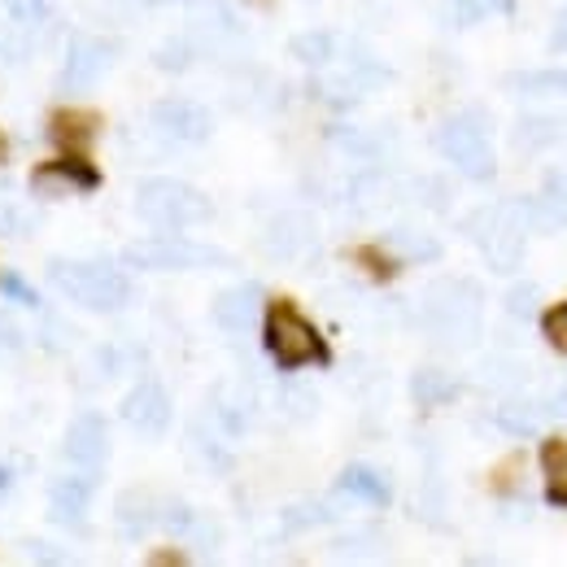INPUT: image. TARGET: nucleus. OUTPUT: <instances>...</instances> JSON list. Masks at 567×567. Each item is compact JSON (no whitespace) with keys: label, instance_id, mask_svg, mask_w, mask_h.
Segmentation results:
<instances>
[{"label":"nucleus","instance_id":"nucleus-17","mask_svg":"<svg viewBox=\"0 0 567 567\" xmlns=\"http://www.w3.org/2000/svg\"><path fill=\"white\" fill-rule=\"evenodd\" d=\"M337 489L358 497V502H371V506H384V502L393 497L389 481H384L380 472H371V467H346L341 481H337Z\"/></svg>","mask_w":567,"mask_h":567},{"label":"nucleus","instance_id":"nucleus-16","mask_svg":"<svg viewBox=\"0 0 567 567\" xmlns=\"http://www.w3.org/2000/svg\"><path fill=\"white\" fill-rule=\"evenodd\" d=\"M157 524L171 537H179V542H202V546L218 542V528H214L197 506H184V502H157Z\"/></svg>","mask_w":567,"mask_h":567},{"label":"nucleus","instance_id":"nucleus-32","mask_svg":"<svg viewBox=\"0 0 567 567\" xmlns=\"http://www.w3.org/2000/svg\"><path fill=\"white\" fill-rule=\"evenodd\" d=\"M546 420H567V389H559V393L550 398V406H546Z\"/></svg>","mask_w":567,"mask_h":567},{"label":"nucleus","instance_id":"nucleus-3","mask_svg":"<svg viewBox=\"0 0 567 567\" xmlns=\"http://www.w3.org/2000/svg\"><path fill=\"white\" fill-rule=\"evenodd\" d=\"M528 206H489L467 218V236L481 245V254L489 258L494 271H515L524 258V240H528Z\"/></svg>","mask_w":567,"mask_h":567},{"label":"nucleus","instance_id":"nucleus-31","mask_svg":"<svg viewBox=\"0 0 567 567\" xmlns=\"http://www.w3.org/2000/svg\"><path fill=\"white\" fill-rule=\"evenodd\" d=\"M4 292L13 297V301H22V306H40V297H35V288L27 280H18V276H4Z\"/></svg>","mask_w":567,"mask_h":567},{"label":"nucleus","instance_id":"nucleus-2","mask_svg":"<svg viewBox=\"0 0 567 567\" xmlns=\"http://www.w3.org/2000/svg\"><path fill=\"white\" fill-rule=\"evenodd\" d=\"M267 354L276 358V367H284V371H297V367H310V362L315 367L332 362V350L319 337V328L306 315H297L288 301H276L267 310Z\"/></svg>","mask_w":567,"mask_h":567},{"label":"nucleus","instance_id":"nucleus-9","mask_svg":"<svg viewBox=\"0 0 567 567\" xmlns=\"http://www.w3.org/2000/svg\"><path fill=\"white\" fill-rule=\"evenodd\" d=\"M118 62V44L101 40V35H74L66 49V66H62V83L66 87H92Z\"/></svg>","mask_w":567,"mask_h":567},{"label":"nucleus","instance_id":"nucleus-10","mask_svg":"<svg viewBox=\"0 0 567 567\" xmlns=\"http://www.w3.org/2000/svg\"><path fill=\"white\" fill-rule=\"evenodd\" d=\"M123 424L136 427L141 436H162L171 427V398L157 380H141L127 398H123Z\"/></svg>","mask_w":567,"mask_h":567},{"label":"nucleus","instance_id":"nucleus-18","mask_svg":"<svg viewBox=\"0 0 567 567\" xmlns=\"http://www.w3.org/2000/svg\"><path fill=\"white\" fill-rule=\"evenodd\" d=\"M542 424H546V406H533V402H502L497 406V427L511 436H537Z\"/></svg>","mask_w":567,"mask_h":567},{"label":"nucleus","instance_id":"nucleus-34","mask_svg":"<svg viewBox=\"0 0 567 567\" xmlns=\"http://www.w3.org/2000/svg\"><path fill=\"white\" fill-rule=\"evenodd\" d=\"M9 485H13V476H9V467H0V494H4Z\"/></svg>","mask_w":567,"mask_h":567},{"label":"nucleus","instance_id":"nucleus-19","mask_svg":"<svg viewBox=\"0 0 567 567\" xmlns=\"http://www.w3.org/2000/svg\"><path fill=\"white\" fill-rule=\"evenodd\" d=\"M49 132H53V141L66 144V148L87 144L96 136V114H87V110H58L53 123H49Z\"/></svg>","mask_w":567,"mask_h":567},{"label":"nucleus","instance_id":"nucleus-5","mask_svg":"<svg viewBox=\"0 0 567 567\" xmlns=\"http://www.w3.org/2000/svg\"><path fill=\"white\" fill-rule=\"evenodd\" d=\"M436 148H441V157H445L458 175H467V179H476V184H485V179L497 175L494 144H489V132H485V123H481L476 114H454V118H445V123L436 127Z\"/></svg>","mask_w":567,"mask_h":567},{"label":"nucleus","instance_id":"nucleus-13","mask_svg":"<svg viewBox=\"0 0 567 567\" xmlns=\"http://www.w3.org/2000/svg\"><path fill=\"white\" fill-rule=\"evenodd\" d=\"M315 223L306 214H280L271 227H267V254H276L284 262H297V258H310L315 254Z\"/></svg>","mask_w":567,"mask_h":567},{"label":"nucleus","instance_id":"nucleus-29","mask_svg":"<svg viewBox=\"0 0 567 567\" xmlns=\"http://www.w3.org/2000/svg\"><path fill=\"white\" fill-rule=\"evenodd\" d=\"M542 332H546V341H550L555 350H564V354H567V301H559L555 310H546Z\"/></svg>","mask_w":567,"mask_h":567},{"label":"nucleus","instance_id":"nucleus-15","mask_svg":"<svg viewBox=\"0 0 567 567\" xmlns=\"http://www.w3.org/2000/svg\"><path fill=\"white\" fill-rule=\"evenodd\" d=\"M101 184V175L87 166V162H79V157H62V162H49L44 171H35V179H31V188L40 193V197H58V193H87V188H96Z\"/></svg>","mask_w":567,"mask_h":567},{"label":"nucleus","instance_id":"nucleus-1","mask_svg":"<svg viewBox=\"0 0 567 567\" xmlns=\"http://www.w3.org/2000/svg\"><path fill=\"white\" fill-rule=\"evenodd\" d=\"M49 280L62 297H71L74 306L96 310V315H114L127 306L132 284L118 267L110 262H74V258H53L49 262Z\"/></svg>","mask_w":567,"mask_h":567},{"label":"nucleus","instance_id":"nucleus-27","mask_svg":"<svg viewBox=\"0 0 567 567\" xmlns=\"http://www.w3.org/2000/svg\"><path fill=\"white\" fill-rule=\"evenodd\" d=\"M389 245H393L402 258H436V240H424L420 231H393Z\"/></svg>","mask_w":567,"mask_h":567},{"label":"nucleus","instance_id":"nucleus-8","mask_svg":"<svg viewBox=\"0 0 567 567\" xmlns=\"http://www.w3.org/2000/svg\"><path fill=\"white\" fill-rule=\"evenodd\" d=\"M148 118H153V132H157V136L179 141V144H202V141H210V132H214L206 105H197V101H188V96H166V101H157V105L148 110Z\"/></svg>","mask_w":567,"mask_h":567},{"label":"nucleus","instance_id":"nucleus-28","mask_svg":"<svg viewBox=\"0 0 567 567\" xmlns=\"http://www.w3.org/2000/svg\"><path fill=\"white\" fill-rule=\"evenodd\" d=\"M506 9H511V0H454V13L463 22H485L494 13H506Z\"/></svg>","mask_w":567,"mask_h":567},{"label":"nucleus","instance_id":"nucleus-7","mask_svg":"<svg viewBox=\"0 0 567 567\" xmlns=\"http://www.w3.org/2000/svg\"><path fill=\"white\" fill-rule=\"evenodd\" d=\"M136 214L148 227H193L210 218V202L184 179H144L136 188Z\"/></svg>","mask_w":567,"mask_h":567},{"label":"nucleus","instance_id":"nucleus-26","mask_svg":"<svg viewBox=\"0 0 567 567\" xmlns=\"http://www.w3.org/2000/svg\"><path fill=\"white\" fill-rule=\"evenodd\" d=\"M4 18L35 31L40 22H49V0H4Z\"/></svg>","mask_w":567,"mask_h":567},{"label":"nucleus","instance_id":"nucleus-21","mask_svg":"<svg viewBox=\"0 0 567 567\" xmlns=\"http://www.w3.org/2000/svg\"><path fill=\"white\" fill-rule=\"evenodd\" d=\"M157 524V502L148 494H127L123 502H118V528L127 533V537H141L144 528H153Z\"/></svg>","mask_w":567,"mask_h":567},{"label":"nucleus","instance_id":"nucleus-35","mask_svg":"<svg viewBox=\"0 0 567 567\" xmlns=\"http://www.w3.org/2000/svg\"><path fill=\"white\" fill-rule=\"evenodd\" d=\"M132 4H175V0H132Z\"/></svg>","mask_w":567,"mask_h":567},{"label":"nucleus","instance_id":"nucleus-6","mask_svg":"<svg viewBox=\"0 0 567 567\" xmlns=\"http://www.w3.org/2000/svg\"><path fill=\"white\" fill-rule=\"evenodd\" d=\"M424 319L441 341L463 346L481 323V292L467 280H441L424 292Z\"/></svg>","mask_w":567,"mask_h":567},{"label":"nucleus","instance_id":"nucleus-12","mask_svg":"<svg viewBox=\"0 0 567 567\" xmlns=\"http://www.w3.org/2000/svg\"><path fill=\"white\" fill-rule=\"evenodd\" d=\"M262 315V288L258 284H236L214 297V323L223 332H249Z\"/></svg>","mask_w":567,"mask_h":567},{"label":"nucleus","instance_id":"nucleus-11","mask_svg":"<svg viewBox=\"0 0 567 567\" xmlns=\"http://www.w3.org/2000/svg\"><path fill=\"white\" fill-rule=\"evenodd\" d=\"M66 458H71L74 467H101L105 458H110V424L96 415V411H83V415H74V424L66 427Z\"/></svg>","mask_w":567,"mask_h":567},{"label":"nucleus","instance_id":"nucleus-36","mask_svg":"<svg viewBox=\"0 0 567 567\" xmlns=\"http://www.w3.org/2000/svg\"><path fill=\"white\" fill-rule=\"evenodd\" d=\"M0 162H4V141H0Z\"/></svg>","mask_w":567,"mask_h":567},{"label":"nucleus","instance_id":"nucleus-24","mask_svg":"<svg viewBox=\"0 0 567 567\" xmlns=\"http://www.w3.org/2000/svg\"><path fill=\"white\" fill-rule=\"evenodd\" d=\"M542 463L550 472V502L567 506V445L564 441H546L542 445Z\"/></svg>","mask_w":567,"mask_h":567},{"label":"nucleus","instance_id":"nucleus-23","mask_svg":"<svg viewBox=\"0 0 567 567\" xmlns=\"http://www.w3.org/2000/svg\"><path fill=\"white\" fill-rule=\"evenodd\" d=\"M31 49H35V31L31 27H18V22H0V62H27L31 58Z\"/></svg>","mask_w":567,"mask_h":567},{"label":"nucleus","instance_id":"nucleus-14","mask_svg":"<svg viewBox=\"0 0 567 567\" xmlns=\"http://www.w3.org/2000/svg\"><path fill=\"white\" fill-rule=\"evenodd\" d=\"M92 494H96V476H92V467L71 472V476H53V485H49L53 519H58V524H79V515L87 511Z\"/></svg>","mask_w":567,"mask_h":567},{"label":"nucleus","instance_id":"nucleus-4","mask_svg":"<svg viewBox=\"0 0 567 567\" xmlns=\"http://www.w3.org/2000/svg\"><path fill=\"white\" fill-rule=\"evenodd\" d=\"M123 262L136 271H218L231 267V258L214 245H197V240H179V236H148V240H132L123 249Z\"/></svg>","mask_w":567,"mask_h":567},{"label":"nucleus","instance_id":"nucleus-33","mask_svg":"<svg viewBox=\"0 0 567 567\" xmlns=\"http://www.w3.org/2000/svg\"><path fill=\"white\" fill-rule=\"evenodd\" d=\"M550 49L567 53V18H559V27H555V35H550Z\"/></svg>","mask_w":567,"mask_h":567},{"label":"nucleus","instance_id":"nucleus-30","mask_svg":"<svg viewBox=\"0 0 567 567\" xmlns=\"http://www.w3.org/2000/svg\"><path fill=\"white\" fill-rule=\"evenodd\" d=\"M533 301H537V288H533V284H524V288H511L506 310H511V315H528V310H533Z\"/></svg>","mask_w":567,"mask_h":567},{"label":"nucleus","instance_id":"nucleus-20","mask_svg":"<svg viewBox=\"0 0 567 567\" xmlns=\"http://www.w3.org/2000/svg\"><path fill=\"white\" fill-rule=\"evenodd\" d=\"M288 53L297 62H306V66H328L337 58V40L328 31H301V35L288 40Z\"/></svg>","mask_w":567,"mask_h":567},{"label":"nucleus","instance_id":"nucleus-25","mask_svg":"<svg viewBox=\"0 0 567 567\" xmlns=\"http://www.w3.org/2000/svg\"><path fill=\"white\" fill-rule=\"evenodd\" d=\"M506 87H519V92H564L567 96V71H528V74H511Z\"/></svg>","mask_w":567,"mask_h":567},{"label":"nucleus","instance_id":"nucleus-22","mask_svg":"<svg viewBox=\"0 0 567 567\" xmlns=\"http://www.w3.org/2000/svg\"><path fill=\"white\" fill-rule=\"evenodd\" d=\"M411 393H415L420 406H436V402H450V398L458 393V384H454L445 371H420V375L411 380Z\"/></svg>","mask_w":567,"mask_h":567}]
</instances>
